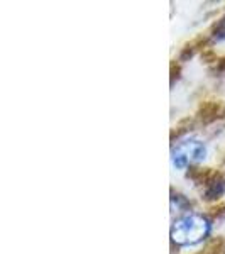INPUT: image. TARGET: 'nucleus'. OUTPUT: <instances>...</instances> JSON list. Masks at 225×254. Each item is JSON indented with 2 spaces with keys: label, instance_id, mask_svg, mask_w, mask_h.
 <instances>
[{
  "label": "nucleus",
  "instance_id": "1",
  "mask_svg": "<svg viewBox=\"0 0 225 254\" xmlns=\"http://www.w3.org/2000/svg\"><path fill=\"white\" fill-rule=\"evenodd\" d=\"M210 232V224L202 215H185L174 220L171 227V241L178 246H191L203 241Z\"/></svg>",
  "mask_w": 225,
  "mask_h": 254
},
{
  "label": "nucleus",
  "instance_id": "2",
  "mask_svg": "<svg viewBox=\"0 0 225 254\" xmlns=\"http://www.w3.org/2000/svg\"><path fill=\"white\" fill-rule=\"evenodd\" d=\"M205 146L198 139H185V141H179L173 146V149H171V161L179 170H185L188 166L191 168L193 163L202 161L205 158Z\"/></svg>",
  "mask_w": 225,
  "mask_h": 254
},
{
  "label": "nucleus",
  "instance_id": "3",
  "mask_svg": "<svg viewBox=\"0 0 225 254\" xmlns=\"http://www.w3.org/2000/svg\"><path fill=\"white\" fill-rule=\"evenodd\" d=\"M196 119L202 124H212V122L225 119V102L224 100H203L196 109Z\"/></svg>",
  "mask_w": 225,
  "mask_h": 254
},
{
  "label": "nucleus",
  "instance_id": "4",
  "mask_svg": "<svg viewBox=\"0 0 225 254\" xmlns=\"http://www.w3.org/2000/svg\"><path fill=\"white\" fill-rule=\"evenodd\" d=\"M222 171L219 170H214V168H198V166H191L190 170H188L186 176L190 180H193L196 185H202L205 188L208 183L212 182V180H215L217 176H219Z\"/></svg>",
  "mask_w": 225,
  "mask_h": 254
},
{
  "label": "nucleus",
  "instance_id": "5",
  "mask_svg": "<svg viewBox=\"0 0 225 254\" xmlns=\"http://www.w3.org/2000/svg\"><path fill=\"white\" fill-rule=\"evenodd\" d=\"M225 193V175L220 173L215 180H212L210 183L203 190V198L205 200H217Z\"/></svg>",
  "mask_w": 225,
  "mask_h": 254
},
{
  "label": "nucleus",
  "instance_id": "6",
  "mask_svg": "<svg viewBox=\"0 0 225 254\" xmlns=\"http://www.w3.org/2000/svg\"><path fill=\"white\" fill-rule=\"evenodd\" d=\"M208 43V36H198V38H195L191 43H186L185 46H183L181 53H179V58L181 60H188L191 58V56L195 55V51H198V49H202V51H205V46Z\"/></svg>",
  "mask_w": 225,
  "mask_h": 254
},
{
  "label": "nucleus",
  "instance_id": "7",
  "mask_svg": "<svg viewBox=\"0 0 225 254\" xmlns=\"http://www.w3.org/2000/svg\"><path fill=\"white\" fill-rule=\"evenodd\" d=\"M195 254H225V239L224 237L212 239L205 248L196 251Z\"/></svg>",
  "mask_w": 225,
  "mask_h": 254
},
{
  "label": "nucleus",
  "instance_id": "8",
  "mask_svg": "<svg viewBox=\"0 0 225 254\" xmlns=\"http://www.w3.org/2000/svg\"><path fill=\"white\" fill-rule=\"evenodd\" d=\"M193 127V121H191L190 117L188 119H183V121H179L176 126L173 127V130H171V141H174V137H179L181 134L188 132V130Z\"/></svg>",
  "mask_w": 225,
  "mask_h": 254
},
{
  "label": "nucleus",
  "instance_id": "9",
  "mask_svg": "<svg viewBox=\"0 0 225 254\" xmlns=\"http://www.w3.org/2000/svg\"><path fill=\"white\" fill-rule=\"evenodd\" d=\"M210 32H212L210 38H214L215 41H224L225 39V15L215 24L214 27H212Z\"/></svg>",
  "mask_w": 225,
  "mask_h": 254
},
{
  "label": "nucleus",
  "instance_id": "10",
  "mask_svg": "<svg viewBox=\"0 0 225 254\" xmlns=\"http://www.w3.org/2000/svg\"><path fill=\"white\" fill-rule=\"evenodd\" d=\"M208 215L212 219H224L225 217V202H219L217 205H212L208 208Z\"/></svg>",
  "mask_w": 225,
  "mask_h": 254
},
{
  "label": "nucleus",
  "instance_id": "11",
  "mask_svg": "<svg viewBox=\"0 0 225 254\" xmlns=\"http://www.w3.org/2000/svg\"><path fill=\"white\" fill-rule=\"evenodd\" d=\"M179 71H181V68H179V63L176 60L171 63V83H174V78L178 80V76H179Z\"/></svg>",
  "mask_w": 225,
  "mask_h": 254
},
{
  "label": "nucleus",
  "instance_id": "12",
  "mask_svg": "<svg viewBox=\"0 0 225 254\" xmlns=\"http://www.w3.org/2000/svg\"><path fill=\"white\" fill-rule=\"evenodd\" d=\"M215 69H217V71H225V56H224V58H219V60H217Z\"/></svg>",
  "mask_w": 225,
  "mask_h": 254
},
{
  "label": "nucleus",
  "instance_id": "13",
  "mask_svg": "<svg viewBox=\"0 0 225 254\" xmlns=\"http://www.w3.org/2000/svg\"><path fill=\"white\" fill-rule=\"evenodd\" d=\"M224 163H225V154H224Z\"/></svg>",
  "mask_w": 225,
  "mask_h": 254
}]
</instances>
